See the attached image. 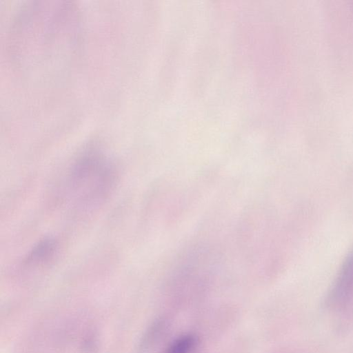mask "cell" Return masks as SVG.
Returning <instances> with one entry per match:
<instances>
[{
	"instance_id": "obj_1",
	"label": "cell",
	"mask_w": 353,
	"mask_h": 353,
	"mask_svg": "<svg viewBox=\"0 0 353 353\" xmlns=\"http://www.w3.org/2000/svg\"><path fill=\"white\" fill-rule=\"evenodd\" d=\"M117 179L114 163L98 147L81 152L72 164L69 185L79 199L86 205L102 201L113 189Z\"/></svg>"
},
{
	"instance_id": "obj_2",
	"label": "cell",
	"mask_w": 353,
	"mask_h": 353,
	"mask_svg": "<svg viewBox=\"0 0 353 353\" xmlns=\"http://www.w3.org/2000/svg\"><path fill=\"white\" fill-rule=\"evenodd\" d=\"M353 296V251L344 261L328 297L334 307L346 303Z\"/></svg>"
},
{
	"instance_id": "obj_3",
	"label": "cell",
	"mask_w": 353,
	"mask_h": 353,
	"mask_svg": "<svg viewBox=\"0 0 353 353\" xmlns=\"http://www.w3.org/2000/svg\"><path fill=\"white\" fill-rule=\"evenodd\" d=\"M58 250V242L52 236H45L34 244L28 252L25 262L28 265H43L50 261Z\"/></svg>"
},
{
	"instance_id": "obj_4",
	"label": "cell",
	"mask_w": 353,
	"mask_h": 353,
	"mask_svg": "<svg viewBox=\"0 0 353 353\" xmlns=\"http://www.w3.org/2000/svg\"><path fill=\"white\" fill-rule=\"evenodd\" d=\"M199 343L198 337L192 334H185L175 339L163 353H192Z\"/></svg>"
},
{
	"instance_id": "obj_5",
	"label": "cell",
	"mask_w": 353,
	"mask_h": 353,
	"mask_svg": "<svg viewBox=\"0 0 353 353\" xmlns=\"http://www.w3.org/2000/svg\"><path fill=\"white\" fill-rule=\"evenodd\" d=\"M97 348V341L93 335L85 338L83 342V350L86 353H94Z\"/></svg>"
}]
</instances>
